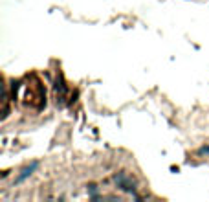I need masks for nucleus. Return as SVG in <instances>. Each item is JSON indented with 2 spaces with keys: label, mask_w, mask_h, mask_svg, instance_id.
Returning <instances> with one entry per match:
<instances>
[{
  "label": "nucleus",
  "mask_w": 209,
  "mask_h": 202,
  "mask_svg": "<svg viewBox=\"0 0 209 202\" xmlns=\"http://www.w3.org/2000/svg\"><path fill=\"white\" fill-rule=\"evenodd\" d=\"M200 153H202V154H209V147H202Z\"/></svg>",
  "instance_id": "20e7f679"
},
{
  "label": "nucleus",
  "mask_w": 209,
  "mask_h": 202,
  "mask_svg": "<svg viewBox=\"0 0 209 202\" xmlns=\"http://www.w3.org/2000/svg\"><path fill=\"white\" fill-rule=\"evenodd\" d=\"M39 169V162H31V164H29V165H26V167H24L22 171H20V175H18L17 176V180H15V184H22V182L24 180H26V178H29V176H31L33 173H35V171H37Z\"/></svg>",
  "instance_id": "f03ea898"
},
{
  "label": "nucleus",
  "mask_w": 209,
  "mask_h": 202,
  "mask_svg": "<svg viewBox=\"0 0 209 202\" xmlns=\"http://www.w3.org/2000/svg\"><path fill=\"white\" fill-rule=\"evenodd\" d=\"M90 193H92V197L96 199V193H97V186H90Z\"/></svg>",
  "instance_id": "7ed1b4c3"
},
{
  "label": "nucleus",
  "mask_w": 209,
  "mask_h": 202,
  "mask_svg": "<svg viewBox=\"0 0 209 202\" xmlns=\"http://www.w3.org/2000/svg\"><path fill=\"white\" fill-rule=\"evenodd\" d=\"M116 184H117L123 191H130V193H134V191H136V182H134L130 176H127L125 173L116 175Z\"/></svg>",
  "instance_id": "f257e3e1"
}]
</instances>
